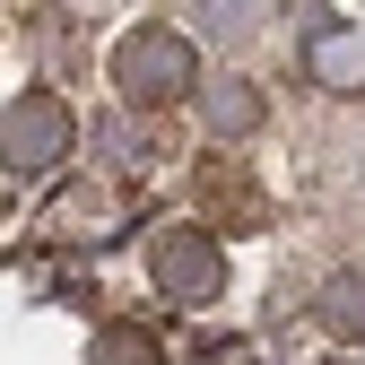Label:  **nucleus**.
Returning a JSON list of instances; mask_svg holds the SVG:
<instances>
[{"label":"nucleus","mask_w":365,"mask_h":365,"mask_svg":"<svg viewBox=\"0 0 365 365\" xmlns=\"http://www.w3.org/2000/svg\"><path fill=\"white\" fill-rule=\"evenodd\" d=\"M105 78L122 87V105H130V113H157V105H182V96L200 87V53H192V35H182V26L140 18V26H122Z\"/></svg>","instance_id":"1"},{"label":"nucleus","mask_w":365,"mask_h":365,"mask_svg":"<svg viewBox=\"0 0 365 365\" xmlns=\"http://www.w3.org/2000/svg\"><path fill=\"white\" fill-rule=\"evenodd\" d=\"M148 287L182 313H209L226 296V244L209 235V226H157V244H148Z\"/></svg>","instance_id":"2"},{"label":"nucleus","mask_w":365,"mask_h":365,"mask_svg":"<svg viewBox=\"0 0 365 365\" xmlns=\"http://www.w3.org/2000/svg\"><path fill=\"white\" fill-rule=\"evenodd\" d=\"M70 148H78V113L53 87H26L18 105H0V165L9 174H53Z\"/></svg>","instance_id":"3"},{"label":"nucleus","mask_w":365,"mask_h":365,"mask_svg":"<svg viewBox=\"0 0 365 365\" xmlns=\"http://www.w3.org/2000/svg\"><path fill=\"white\" fill-rule=\"evenodd\" d=\"M304 70L331 96H365V26L356 18H313L304 26Z\"/></svg>","instance_id":"4"},{"label":"nucleus","mask_w":365,"mask_h":365,"mask_svg":"<svg viewBox=\"0 0 365 365\" xmlns=\"http://www.w3.org/2000/svg\"><path fill=\"white\" fill-rule=\"evenodd\" d=\"M200 122H209V140H252V130H261V87L252 78L200 87Z\"/></svg>","instance_id":"5"},{"label":"nucleus","mask_w":365,"mask_h":365,"mask_svg":"<svg viewBox=\"0 0 365 365\" xmlns=\"http://www.w3.org/2000/svg\"><path fill=\"white\" fill-rule=\"evenodd\" d=\"M313 322H322L331 339H365V269H339V279L322 287V296H313Z\"/></svg>","instance_id":"6"},{"label":"nucleus","mask_w":365,"mask_h":365,"mask_svg":"<svg viewBox=\"0 0 365 365\" xmlns=\"http://www.w3.org/2000/svg\"><path fill=\"white\" fill-rule=\"evenodd\" d=\"M87 365H165V348H157L148 322H105L87 339Z\"/></svg>","instance_id":"7"},{"label":"nucleus","mask_w":365,"mask_h":365,"mask_svg":"<svg viewBox=\"0 0 365 365\" xmlns=\"http://www.w3.org/2000/svg\"><path fill=\"white\" fill-rule=\"evenodd\" d=\"M113 209H122L113 192H70V200H61V226H70V235H113V226H105Z\"/></svg>","instance_id":"8"},{"label":"nucleus","mask_w":365,"mask_h":365,"mask_svg":"<svg viewBox=\"0 0 365 365\" xmlns=\"http://www.w3.org/2000/svg\"><path fill=\"white\" fill-rule=\"evenodd\" d=\"M339 365H348V356H339Z\"/></svg>","instance_id":"9"}]
</instances>
